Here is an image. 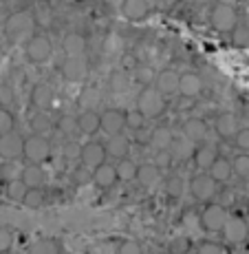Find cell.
Listing matches in <instances>:
<instances>
[{"instance_id":"cell-3","label":"cell","mask_w":249,"mask_h":254,"mask_svg":"<svg viewBox=\"0 0 249 254\" xmlns=\"http://www.w3.org/2000/svg\"><path fill=\"white\" fill-rule=\"evenodd\" d=\"M227 210L221 206V203H212L203 210V217H201V223L207 232H221L227 223Z\"/></svg>"},{"instance_id":"cell-27","label":"cell","mask_w":249,"mask_h":254,"mask_svg":"<svg viewBox=\"0 0 249 254\" xmlns=\"http://www.w3.org/2000/svg\"><path fill=\"white\" fill-rule=\"evenodd\" d=\"M121 11H124L126 18H144L146 11H148V4L146 2H139V0H128V2L121 4Z\"/></svg>"},{"instance_id":"cell-7","label":"cell","mask_w":249,"mask_h":254,"mask_svg":"<svg viewBox=\"0 0 249 254\" xmlns=\"http://www.w3.org/2000/svg\"><path fill=\"white\" fill-rule=\"evenodd\" d=\"M22 144L24 141L16 133H9L4 137H0V157L7 159V162H13L16 157L22 155Z\"/></svg>"},{"instance_id":"cell-20","label":"cell","mask_w":249,"mask_h":254,"mask_svg":"<svg viewBox=\"0 0 249 254\" xmlns=\"http://www.w3.org/2000/svg\"><path fill=\"white\" fill-rule=\"evenodd\" d=\"M194 150H197V146H194L190 139H185V137L172 139V144H170V155H172V157H179V159L192 157Z\"/></svg>"},{"instance_id":"cell-41","label":"cell","mask_w":249,"mask_h":254,"mask_svg":"<svg viewBox=\"0 0 249 254\" xmlns=\"http://www.w3.org/2000/svg\"><path fill=\"white\" fill-rule=\"evenodd\" d=\"M13 104V91L11 86L0 84V109H7V106Z\"/></svg>"},{"instance_id":"cell-46","label":"cell","mask_w":249,"mask_h":254,"mask_svg":"<svg viewBox=\"0 0 249 254\" xmlns=\"http://www.w3.org/2000/svg\"><path fill=\"white\" fill-rule=\"evenodd\" d=\"M11 246H13L11 232H9V230H2V228H0V252H7Z\"/></svg>"},{"instance_id":"cell-51","label":"cell","mask_w":249,"mask_h":254,"mask_svg":"<svg viewBox=\"0 0 249 254\" xmlns=\"http://www.w3.org/2000/svg\"><path fill=\"white\" fill-rule=\"evenodd\" d=\"M64 153H66V157H68V159H73L75 155H80V148H77L75 141H68L66 148H64Z\"/></svg>"},{"instance_id":"cell-33","label":"cell","mask_w":249,"mask_h":254,"mask_svg":"<svg viewBox=\"0 0 249 254\" xmlns=\"http://www.w3.org/2000/svg\"><path fill=\"white\" fill-rule=\"evenodd\" d=\"M108 86L113 91H126V86H128V77H126V73H121V71H113L110 73V77H108Z\"/></svg>"},{"instance_id":"cell-24","label":"cell","mask_w":249,"mask_h":254,"mask_svg":"<svg viewBox=\"0 0 249 254\" xmlns=\"http://www.w3.org/2000/svg\"><path fill=\"white\" fill-rule=\"evenodd\" d=\"M209 177H212L214 182H225V179L232 177V164L223 157H216V162L209 168Z\"/></svg>"},{"instance_id":"cell-4","label":"cell","mask_w":249,"mask_h":254,"mask_svg":"<svg viewBox=\"0 0 249 254\" xmlns=\"http://www.w3.org/2000/svg\"><path fill=\"white\" fill-rule=\"evenodd\" d=\"M236 22H238V13L232 4L221 2L212 9V24L218 31H232V29L236 27Z\"/></svg>"},{"instance_id":"cell-26","label":"cell","mask_w":249,"mask_h":254,"mask_svg":"<svg viewBox=\"0 0 249 254\" xmlns=\"http://www.w3.org/2000/svg\"><path fill=\"white\" fill-rule=\"evenodd\" d=\"M137 170H139V166H137L133 159H119V164L115 166L117 179H124V182H130V179H135L137 177Z\"/></svg>"},{"instance_id":"cell-43","label":"cell","mask_w":249,"mask_h":254,"mask_svg":"<svg viewBox=\"0 0 249 254\" xmlns=\"http://www.w3.org/2000/svg\"><path fill=\"white\" fill-rule=\"evenodd\" d=\"M172 252L174 254H188L190 252V239L185 237H179L172 241Z\"/></svg>"},{"instance_id":"cell-16","label":"cell","mask_w":249,"mask_h":254,"mask_svg":"<svg viewBox=\"0 0 249 254\" xmlns=\"http://www.w3.org/2000/svg\"><path fill=\"white\" fill-rule=\"evenodd\" d=\"M93 179H95V184L100 186V188H110V186L117 182L115 166H110V164H101V166H97L95 173H93Z\"/></svg>"},{"instance_id":"cell-17","label":"cell","mask_w":249,"mask_h":254,"mask_svg":"<svg viewBox=\"0 0 249 254\" xmlns=\"http://www.w3.org/2000/svg\"><path fill=\"white\" fill-rule=\"evenodd\" d=\"M77 128H80L82 133H86V135H95L97 130L101 128L100 115H97L95 111H84V113L77 117Z\"/></svg>"},{"instance_id":"cell-34","label":"cell","mask_w":249,"mask_h":254,"mask_svg":"<svg viewBox=\"0 0 249 254\" xmlns=\"http://www.w3.org/2000/svg\"><path fill=\"white\" fill-rule=\"evenodd\" d=\"M51 117H49L47 113H38L36 117H33V128H36V135H42V133H49L51 130Z\"/></svg>"},{"instance_id":"cell-10","label":"cell","mask_w":249,"mask_h":254,"mask_svg":"<svg viewBox=\"0 0 249 254\" xmlns=\"http://www.w3.org/2000/svg\"><path fill=\"white\" fill-rule=\"evenodd\" d=\"M190 188H192V194L197 199H209V197H214L216 186H214V179L209 175H197L192 179V184H190Z\"/></svg>"},{"instance_id":"cell-23","label":"cell","mask_w":249,"mask_h":254,"mask_svg":"<svg viewBox=\"0 0 249 254\" xmlns=\"http://www.w3.org/2000/svg\"><path fill=\"white\" fill-rule=\"evenodd\" d=\"M31 102H33V106H38V109H47V106H51V102H53V91L49 89L47 84H38L31 93Z\"/></svg>"},{"instance_id":"cell-52","label":"cell","mask_w":249,"mask_h":254,"mask_svg":"<svg viewBox=\"0 0 249 254\" xmlns=\"http://www.w3.org/2000/svg\"><path fill=\"white\" fill-rule=\"evenodd\" d=\"M194 223H197V221H194L192 214H185V217H183V226H185V228H192Z\"/></svg>"},{"instance_id":"cell-12","label":"cell","mask_w":249,"mask_h":254,"mask_svg":"<svg viewBox=\"0 0 249 254\" xmlns=\"http://www.w3.org/2000/svg\"><path fill=\"white\" fill-rule=\"evenodd\" d=\"M20 182L27 186V190H38L45 182V173H42L40 166H27V168H22L20 173Z\"/></svg>"},{"instance_id":"cell-28","label":"cell","mask_w":249,"mask_h":254,"mask_svg":"<svg viewBox=\"0 0 249 254\" xmlns=\"http://www.w3.org/2000/svg\"><path fill=\"white\" fill-rule=\"evenodd\" d=\"M29 29V18L27 16H11L7 20V33L13 38H18L20 33H24Z\"/></svg>"},{"instance_id":"cell-47","label":"cell","mask_w":249,"mask_h":254,"mask_svg":"<svg viewBox=\"0 0 249 254\" xmlns=\"http://www.w3.org/2000/svg\"><path fill=\"white\" fill-rule=\"evenodd\" d=\"M36 22L40 24V27H49V24H51V11L45 7H40L36 11Z\"/></svg>"},{"instance_id":"cell-50","label":"cell","mask_w":249,"mask_h":254,"mask_svg":"<svg viewBox=\"0 0 249 254\" xmlns=\"http://www.w3.org/2000/svg\"><path fill=\"white\" fill-rule=\"evenodd\" d=\"M170 159H172L170 150H161V153H159V166H161V168H168V166H170ZM159 166H157V168H159Z\"/></svg>"},{"instance_id":"cell-29","label":"cell","mask_w":249,"mask_h":254,"mask_svg":"<svg viewBox=\"0 0 249 254\" xmlns=\"http://www.w3.org/2000/svg\"><path fill=\"white\" fill-rule=\"evenodd\" d=\"M101 102V93L100 89H95V86H86V89H82L80 93V106H86V109H93V106H97Z\"/></svg>"},{"instance_id":"cell-49","label":"cell","mask_w":249,"mask_h":254,"mask_svg":"<svg viewBox=\"0 0 249 254\" xmlns=\"http://www.w3.org/2000/svg\"><path fill=\"white\" fill-rule=\"evenodd\" d=\"M199 254H223V252L216 243H203V246L199 248Z\"/></svg>"},{"instance_id":"cell-30","label":"cell","mask_w":249,"mask_h":254,"mask_svg":"<svg viewBox=\"0 0 249 254\" xmlns=\"http://www.w3.org/2000/svg\"><path fill=\"white\" fill-rule=\"evenodd\" d=\"M172 133H170V128H157L152 133V144L159 148V153L161 150H170V144H172Z\"/></svg>"},{"instance_id":"cell-38","label":"cell","mask_w":249,"mask_h":254,"mask_svg":"<svg viewBox=\"0 0 249 254\" xmlns=\"http://www.w3.org/2000/svg\"><path fill=\"white\" fill-rule=\"evenodd\" d=\"M146 117L139 113V111H130V113H126V126H130V128L139 130L141 126H144Z\"/></svg>"},{"instance_id":"cell-32","label":"cell","mask_w":249,"mask_h":254,"mask_svg":"<svg viewBox=\"0 0 249 254\" xmlns=\"http://www.w3.org/2000/svg\"><path fill=\"white\" fill-rule=\"evenodd\" d=\"M29 254H60V250H57V246L53 241L42 239V241L33 243V246L29 248Z\"/></svg>"},{"instance_id":"cell-1","label":"cell","mask_w":249,"mask_h":254,"mask_svg":"<svg viewBox=\"0 0 249 254\" xmlns=\"http://www.w3.org/2000/svg\"><path fill=\"white\" fill-rule=\"evenodd\" d=\"M165 102L157 89H144L137 97V111L144 117H157L163 113Z\"/></svg>"},{"instance_id":"cell-35","label":"cell","mask_w":249,"mask_h":254,"mask_svg":"<svg viewBox=\"0 0 249 254\" xmlns=\"http://www.w3.org/2000/svg\"><path fill=\"white\" fill-rule=\"evenodd\" d=\"M13 128V117L9 113L7 109H0V137H4V135H9Z\"/></svg>"},{"instance_id":"cell-6","label":"cell","mask_w":249,"mask_h":254,"mask_svg":"<svg viewBox=\"0 0 249 254\" xmlns=\"http://www.w3.org/2000/svg\"><path fill=\"white\" fill-rule=\"evenodd\" d=\"M51 56V42L45 36H33L27 42V58L31 62H45Z\"/></svg>"},{"instance_id":"cell-22","label":"cell","mask_w":249,"mask_h":254,"mask_svg":"<svg viewBox=\"0 0 249 254\" xmlns=\"http://www.w3.org/2000/svg\"><path fill=\"white\" fill-rule=\"evenodd\" d=\"M137 179H139V182L144 184L146 188H152V186H157V184H159L161 173H159L157 166L146 164V166H141V168L137 170Z\"/></svg>"},{"instance_id":"cell-53","label":"cell","mask_w":249,"mask_h":254,"mask_svg":"<svg viewBox=\"0 0 249 254\" xmlns=\"http://www.w3.org/2000/svg\"><path fill=\"white\" fill-rule=\"evenodd\" d=\"M243 221H245V226H247V230H249V212H247V217L243 219Z\"/></svg>"},{"instance_id":"cell-31","label":"cell","mask_w":249,"mask_h":254,"mask_svg":"<svg viewBox=\"0 0 249 254\" xmlns=\"http://www.w3.org/2000/svg\"><path fill=\"white\" fill-rule=\"evenodd\" d=\"M24 194H27V186H24L20 179H13V182L7 184V197L13 199V201H22Z\"/></svg>"},{"instance_id":"cell-8","label":"cell","mask_w":249,"mask_h":254,"mask_svg":"<svg viewBox=\"0 0 249 254\" xmlns=\"http://www.w3.org/2000/svg\"><path fill=\"white\" fill-rule=\"evenodd\" d=\"M100 124L108 135L117 137V135L124 130V126H126V115L121 113V111L110 109V111H106L104 115H100Z\"/></svg>"},{"instance_id":"cell-42","label":"cell","mask_w":249,"mask_h":254,"mask_svg":"<svg viewBox=\"0 0 249 254\" xmlns=\"http://www.w3.org/2000/svg\"><path fill=\"white\" fill-rule=\"evenodd\" d=\"M165 188H168V194H172V197H181V192H183V182H181V177H170Z\"/></svg>"},{"instance_id":"cell-9","label":"cell","mask_w":249,"mask_h":254,"mask_svg":"<svg viewBox=\"0 0 249 254\" xmlns=\"http://www.w3.org/2000/svg\"><path fill=\"white\" fill-rule=\"evenodd\" d=\"M223 232H225V239L229 243H243L247 239V226H245V221H243L241 217H232V219H227V223H225V228H223Z\"/></svg>"},{"instance_id":"cell-45","label":"cell","mask_w":249,"mask_h":254,"mask_svg":"<svg viewBox=\"0 0 249 254\" xmlns=\"http://www.w3.org/2000/svg\"><path fill=\"white\" fill-rule=\"evenodd\" d=\"M236 146L243 150H249V128H243V130H236Z\"/></svg>"},{"instance_id":"cell-2","label":"cell","mask_w":249,"mask_h":254,"mask_svg":"<svg viewBox=\"0 0 249 254\" xmlns=\"http://www.w3.org/2000/svg\"><path fill=\"white\" fill-rule=\"evenodd\" d=\"M22 155H24V157H27L33 166H38L40 162L49 159V155H51V146H49L47 137H42V135H31L29 139H24V144H22Z\"/></svg>"},{"instance_id":"cell-5","label":"cell","mask_w":249,"mask_h":254,"mask_svg":"<svg viewBox=\"0 0 249 254\" xmlns=\"http://www.w3.org/2000/svg\"><path fill=\"white\" fill-rule=\"evenodd\" d=\"M80 159L84 166H89V168H97V166L104 164L106 159V150L101 144H97V141H89V144H84L80 148Z\"/></svg>"},{"instance_id":"cell-21","label":"cell","mask_w":249,"mask_h":254,"mask_svg":"<svg viewBox=\"0 0 249 254\" xmlns=\"http://www.w3.org/2000/svg\"><path fill=\"white\" fill-rule=\"evenodd\" d=\"M157 91L163 93H174L179 91V75L174 71H161L157 77Z\"/></svg>"},{"instance_id":"cell-44","label":"cell","mask_w":249,"mask_h":254,"mask_svg":"<svg viewBox=\"0 0 249 254\" xmlns=\"http://www.w3.org/2000/svg\"><path fill=\"white\" fill-rule=\"evenodd\" d=\"M119 254H144V252H141V246L137 241H124L119 246Z\"/></svg>"},{"instance_id":"cell-40","label":"cell","mask_w":249,"mask_h":254,"mask_svg":"<svg viewBox=\"0 0 249 254\" xmlns=\"http://www.w3.org/2000/svg\"><path fill=\"white\" fill-rule=\"evenodd\" d=\"M75 126H77V120H73L71 115L60 117V122H57V128H60V133H64V135H71L73 130H75Z\"/></svg>"},{"instance_id":"cell-19","label":"cell","mask_w":249,"mask_h":254,"mask_svg":"<svg viewBox=\"0 0 249 254\" xmlns=\"http://www.w3.org/2000/svg\"><path fill=\"white\" fill-rule=\"evenodd\" d=\"M216 148L214 146H201L199 150H194V162L201 170H209L212 168V164L216 162Z\"/></svg>"},{"instance_id":"cell-25","label":"cell","mask_w":249,"mask_h":254,"mask_svg":"<svg viewBox=\"0 0 249 254\" xmlns=\"http://www.w3.org/2000/svg\"><path fill=\"white\" fill-rule=\"evenodd\" d=\"M216 130H218V135H221V137H232V135H236V117H234L232 113L218 115Z\"/></svg>"},{"instance_id":"cell-48","label":"cell","mask_w":249,"mask_h":254,"mask_svg":"<svg viewBox=\"0 0 249 254\" xmlns=\"http://www.w3.org/2000/svg\"><path fill=\"white\" fill-rule=\"evenodd\" d=\"M152 77H154V73H152V69H148V66H144V69L137 71V80L144 82V84H150V82H152Z\"/></svg>"},{"instance_id":"cell-36","label":"cell","mask_w":249,"mask_h":254,"mask_svg":"<svg viewBox=\"0 0 249 254\" xmlns=\"http://www.w3.org/2000/svg\"><path fill=\"white\" fill-rule=\"evenodd\" d=\"M232 170L234 173H238L241 177H247L249 175V155H238V157L234 159V164H232Z\"/></svg>"},{"instance_id":"cell-18","label":"cell","mask_w":249,"mask_h":254,"mask_svg":"<svg viewBox=\"0 0 249 254\" xmlns=\"http://www.w3.org/2000/svg\"><path fill=\"white\" fill-rule=\"evenodd\" d=\"M104 150L110 155V157H117V159H124L126 155H128L130 150V141L126 137H121V135H117V137H110L108 144L104 146Z\"/></svg>"},{"instance_id":"cell-39","label":"cell","mask_w":249,"mask_h":254,"mask_svg":"<svg viewBox=\"0 0 249 254\" xmlns=\"http://www.w3.org/2000/svg\"><path fill=\"white\" fill-rule=\"evenodd\" d=\"M9 179V182H13V179H18L20 177V168H18L13 162H9V164H4L2 166V170H0V179Z\"/></svg>"},{"instance_id":"cell-37","label":"cell","mask_w":249,"mask_h":254,"mask_svg":"<svg viewBox=\"0 0 249 254\" xmlns=\"http://www.w3.org/2000/svg\"><path fill=\"white\" fill-rule=\"evenodd\" d=\"M22 203L27 208H40L42 206V194L40 190H27V194H24Z\"/></svg>"},{"instance_id":"cell-13","label":"cell","mask_w":249,"mask_h":254,"mask_svg":"<svg viewBox=\"0 0 249 254\" xmlns=\"http://www.w3.org/2000/svg\"><path fill=\"white\" fill-rule=\"evenodd\" d=\"M62 73H64L66 80L71 82H80L86 77V64L80 60V58H68L64 62V66H62Z\"/></svg>"},{"instance_id":"cell-11","label":"cell","mask_w":249,"mask_h":254,"mask_svg":"<svg viewBox=\"0 0 249 254\" xmlns=\"http://www.w3.org/2000/svg\"><path fill=\"white\" fill-rule=\"evenodd\" d=\"M203 89V82L197 73H183L179 77V93L185 97H197Z\"/></svg>"},{"instance_id":"cell-15","label":"cell","mask_w":249,"mask_h":254,"mask_svg":"<svg viewBox=\"0 0 249 254\" xmlns=\"http://www.w3.org/2000/svg\"><path fill=\"white\" fill-rule=\"evenodd\" d=\"M183 130H185V139H190L192 144L203 141L207 137V126H205L203 120H188L183 126Z\"/></svg>"},{"instance_id":"cell-14","label":"cell","mask_w":249,"mask_h":254,"mask_svg":"<svg viewBox=\"0 0 249 254\" xmlns=\"http://www.w3.org/2000/svg\"><path fill=\"white\" fill-rule=\"evenodd\" d=\"M62 49H64V53H68V58H80L86 49L84 36H80V33H68V36H64Z\"/></svg>"}]
</instances>
